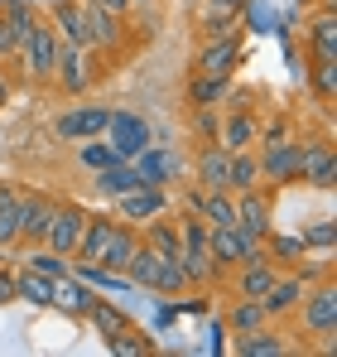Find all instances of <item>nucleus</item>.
<instances>
[{"label": "nucleus", "mask_w": 337, "mask_h": 357, "mask_svg": "<svg viewBox=\"0 0 337 357\" xmlns=\"http://www.w3.org/2000/svg\"><path fill=\"white\" fill-rule=\"evenodd\" d=\"M125 280L130 285H145V290H159V295H188V275L173 256H159L155 246H135V256L125 261Z\"/></svg>", "instance_id": "1"}, {"label": "nucleus", "mask_w": 337, "mask_h": 357, "mask_svg": "<svg viewBox=\"0 0 337 357\" xmlns=\"http://www.w3.org/2000/svg\"><path fill=\"white\" fill-rule=\"evenodd\" d=\"M19 63V77L24 82H54V63H58V34L49 20H39L24 39H19V49H15V59Z\"/></svg>", "instance_id": "2"}, {"label": "nucleus", "mask_w": 337, "mask_h": 357, "mask_svg": "<svg viewBox=\"0 0 337 357\" xmlns=\"http://www.w3.org/2000/svg\"><path fill=\"white\" fill-rule=\"evenodd\" d=\"M299 324H304V333L308 338H333L337 333V285L333 280H318V290H308V295L299 299Z\"/></svg>", "instance_id": "3"}, {"label": "nucleus", "mask_w": 337, "mask_h": 357, "mask_svg": "<svg viewBox=\"0 0 337 357\" xmlns=\"http://www.w3.org/2000/svg\"><path fill=\"white\" fill-rule=\"evenodd\" d=\"M299 178L318 193L337 188V150L333 140H299Z\"/></svg>", "instance_id": "4"}, {"label": "nucleus", "mask_w": 337, "mask_h": 357, "mask_svg": "<svg viewBox=\"0 0 337 357\" xmlns=\"http://www.w3.org/2000/svg\"><path fill=\"white\" fill-rule=\"evenodd\" d=\"M82 20H87V44H92V54H120V49H125V15H111V10L82 0Z\"/></svg>", "instance_id": "5"}, {"label": "nucleus", "mask_w": 337, "mask_h": 357, "mask_svg": "<svg viewBox=\"0 0 337 357\" xmlns=\"http://www.w3.org/2000/svg\"><path fill=\"white\" fill-rule=\"evenodd\" d=\"M260 160V183L265 188H284L299 183V140H280V145H256Z\"/></svg>", "instance_id": "6"}, {"label": "nucleus", "mask_w": 337, "mask_h": 357, "mask_svg": "<svg viewBox=\"0 0 337 357\" xmlns=\"http://www.w3.org/2000/svg\"><path fill=\"white\" fill-rule=\"evenodd\" d=\"M54 82L68 92V97H82L92 82H97V68H92V54L87 49H72L58 39V63H54Z\"/></svg>", "instance_id": "7"}, {"label": "nucleus", "mask_w": 337, "mask_h": 357, "mask_svg": "<svg viewBox=\"0 0 337 357\" xmlns=\"http://www.w3.org/2000/svg\"><path fill=\"white\" fill-rule=\"evenodd\" d=\"M168 188H155V183H135V188H125L120 198H116V213H120V222H135V227H145L150 218H159L168 213Z\"/></svg>", "instance_id": "8"}, {"label": "nucleus", "mask_w": 337, "mask_h": 357, "mask_svg": "<svg viewBox=\"0 0 337 357\" xmlns=\"http://www.w3.org/2000/svg\"><path fill=\"white\" fill-rule=\"evenodd\" d=\"M207 251H212V261L222 266V275L231 266L251 261V256H265V246L256 237H246L241 227H207Z\"/></svg>", "instance_id": "9"}, {"label": "nucleus", "mask_w": 337, "mask_h": 357, "mask_svg": "<svg viewBox=\"0 0 337 357\" xmlns=\"http://www.w3.org/2000/svg\"><path fill=\"white\" fill-rule=\"evenodd\" d=\"M236 227H241L246 237L265 241V232L275 227V203H270L265 188H246V193H236Z\"/></svg>", "instance_id": "10"}, {"label": "nucleus", "mask_w": 337, "mask_h": 357, "mask_svg": "<svg viewBox=\"0 0 337 357\" xmlns=\"http://www.w3.org/2000/svg\"><path fill=\"white\" fill-rule=\"evenodd\" d=\"M82 222H87V213H82L77 203H54V218H49L44 246L58 251V256H72V251H77V237H82Z\"/></svg>", "instance_id": "11"}, {"label": "nucleus", "mask_w": 337, "mask_h": 357, "mask_svg": "<svg viewBox=\"0 0 337 357\" xmlns=\"http://www.w3.org/2000/svg\"><path fill=\"white\" fill-rule=\"evenodd\" d=\"M107 121H111V112H107V107H68V112L54 121V135L77 145V140L107 135Z\"/></svg>", "instance_id": "12"}, {"label": "nucleus", "mask_w": 337, "mask_h": 357, "mask_svg": "<svg viewBox=\"0 0 337 357\" xmlns=\"http://www.w3.org/2000/svg\"><path fill=\"white\" fill-rule=\"evenodd\" d=\"M135 174H140V183L168 188L178 174H188V165H183L178 155H168V145H145V150L135 155Z\"/></svg>", "instance_id": "13"}, {"label": "nucleus", "mask_w": 337, "mask_h": 357, "mask_svg": "<svg viewBox=\"0 0 337 357\" xmlns=\"http://www.w3.org/2000/svg\"><path fill=\"white\" fill-rule=\"evenodd\" d=\"M193 178H198L207 193H217V188L231 193V150L217 145V140H207V145L198 150V160H193Z\"/></svg>", "instance_id": "14"}, {"label": "nucleus", "mask_w": 337, "mask_h": 357, "mask_svg": "<svg viewBox=\"0 0 337 357\" xmlns=\"http://www.w3.org/2000/svg\"><path fill=\"white\" fill-rule=\"evenodd\" d=\"M236 63H241V44H236V34H226V39H203V49H198V59H193V73L231 77Z\"/></svg>", "instance_id": "15"}, {"label": "nucleus", "mask_w": 337, "mask_h": 357, "mask_svg": "<svg viewBox=\"0 0 337 357\" xmlns=\"http://www.w3.org/2000/svg\"><path fill=\"white\" fill-rule=\"evenodd\" d=\"M256 140H260V121H256V112H246V107H222L217 145H226V150H256Z\"/></svg>", "instance_id": "16"}, {"label": "nucleus", "mask_w": 337, "mask_h": 357, "mask_svg": "<svg viewBox=\"0 0 337 357\" xmlns=\"http://www.w3.org/2000/svg\"><path fill=\"white\" fill-rule=\"evenodd\" d=\"M49 218H54V198L49 193H24L19 188V241L39 246L49 232Z\"/></svg>", "instance_id": "17"}, {"label": "nucleus", "mask_w": 337, "mask_h": 357, "mask_svg": "<svg viewBox=\"0 0 337 357\" xmlns=\"http://www.w3.org/2000/svg\"><path fill=\"white\" fill-rule=\"evenodd\" d=\"M231 271H236V295L241 299H265V290L280 280V266L270 256H251V261H241Z\"/></svg>", "instance_id": "18"}, {"label": "nucleus", "mask_w": 337, "mask_h": 357, "mask_svg": "<svg viewBox=\"0 0 337 357\" xmlns=\"http://www.w3.org/2000/svg\"><path fill=\"white\" fill-rule=\"evenodd\" d=\"M49 24H54V34L63 44L92 54V44H87V20H82V0H58L54 10H49Z\"/></svg>", "instance_id": "19"}, {"label": "nucleus", "mask_w": 337, "mask_h": 357, "mask_svg": "<svg viewBox=\"0 0 337 357\" xmlns=\"http://www.w3.org/2000/svg\"><path fill=\"white\" fill-rule=\"evenodd\" d=\"M107 130H111V145L120 160H135L145 145H150V126L135 116H125V112H111V121H107Z\"/></svg>", "instance_id": "20"}, {"label": "nucleus", "mask_w": 337, "mask_h": 357, "mask_svg": "<svg viewBox=\"0 0 337 357\" xmlns=\"http://www.w3.org/2000/svg\"><path fill=\"white\" fill-rule=\"evenodd\" d=\"M135 246H140L135 222H111V237H107V246H102L97 266H102V271H125V261L135 256Z\"/></svg>", "instance_id": "21"}, {"label": "nucleus", "mask_w": 337, "mask_h": 357, "mask_svg": "<svg viewBox=\"0 0 337 357\" xmlns=\"http://www.w3.org/2000/svg\"><path fill=\"white\" fill-rule=\"evenodd\" d=\"M304 295H308V285H304L294 271H280V280L265 290L260 304H265V314H270V319H284V314H294V309H299V299H304Z\"/></svg>", "instance_id": "22"}, {"label": "nucleus", "mask_w": 337, "mask_h": 357, "mask_svg": "<svg viewBox=\"0 0 337 357\" xmlns=\"http://www.w3.org/2000/svg\"><path fill=\"white\" fill-rule=\"evenodd\" d=\"M304 44H308L313 59H337V15H333V5H323V10L308 20Z\"/></svg>", "instance_id": "23"}, {"label": "nucleus", "mask_w": 337, "mask_h": 357, "mask_svg": "<svg viewBox=\"0 0 337 357\" xmlns=\"http://www.w3.org/2000/svg\"><path fill=\"white\" fill-rule=\"evenodd\" d=\"M260 246H265V256H270L280 271H294V266L308 256V246H304V237H299V232H275V227L265 232V241H260Z\"/></svg>", "instance_id": "24"}, {"label": "nucleus", "mask_w": 337, "mask_h": 357, "mask_svg": "<svg viewBox=\"0 0 337 357\" xmlns=\"http://www.w3.org/2000/svg\"><path fill=\"white\" fill-rule=\"evenodd\" d=\"M111 237V218H97V213H87V222H82V237H77V266H97V256H102V246Z\"/></svg>", "instance_id": "25"}, {"label": "nucleus", "mask_w": 337, "mask_h": 357, "mask_svg": "<svg viewBox=\"0 0 337 357\" xmlns=\"http://www.w3.org/2000/svg\"><path fill=\"white\" fill-rule=\"evenodd\" d=\"M54 304L63 309V314H72V319H87V309L97 304V295H92V285H82V280H54Z\"/></svg>", "instance_id": "26"}, {"label": "nucleus", "mask_w": 337, "mask_h": 357, "mask_svg": "<svg viewBox=\"0 0 337 357\" xmlns=\"http://www.w3.org/2000/svg\"><path fill=\"white\" fill-rule=\"evenodd\" d=\"M236 353L241 357H284L289 343L275 328H251V333H236Z\"/></svg>", "instance_id": "27"}, {"label": "nucleus", "mask_w": 337, "mask_h": 357, "mask_svg": "<svg viewBox=\"0 0 337 357\" xmlns=\"http://www.w3.org/2000/svg\"><path fill=\"white\" fill-rule=\"evenodd\" d=\"M226 92H231V77H207V73L188 77V107H226Z\"/></svg>", "instance_id": "28"}, {"label": "nucleus", "mask_w": 337, "mask_h": 357, "mask_svg": "<svg viewBox=\"0 0 337 357\" xmlns=\"http://www.w3.org/2000/svg\"><path fill=\"white\" fill-rule=\"evenodd\" d=\"M140 241H145V246H155L159 256H178V246H183V237H178V218H168V213L150 218Z\"/></svg>", "instance_id": "29"}, {"label": "nucleus", "mask_w": 337, "mask_h": 357, "mask_svg": "<svg viewBox=\"0 0 337 357\" xmlns=\"http://www.w3.org/2000/svg\"><path fill=\"white\" fill-rule=\"evenodd\" d=\"M265 324H270V314H265L260 299H241L236 295V304L226 309V328H231V333H251V328H265Z\"/></svg>", "instance_id": "30"}, {"label": "nucleus", "mask_w": 337, "mask_h": 357, "mask_svg": "<svg viewBox=\"0 0 337 357\" xmlns=\"http://www.w3.org/2000/svg\"><path fill=\"white\" fill-rule=\"evenodd\" d=\"M198 218L207 222V227H236V193H203V208H198Z\"/></svg>", "instance_id": "31"}, {"label": "nucleus", "mask_w": 337, "mask_h": 357, "mask_svg": "<svg viewBox=\"0 0 337 357\" xmlns=\"http://www.w3.org/2000/svg\"><path fill=\"white\" fill-rule=\"evenodd\" d=\"M19 241V183H0V246Z\"/></svg>", "instance_id": "32"}, {"label": "nucleus", "mask_w": 337, "mask_h": 357, "mask_svg": "<svg viewBox=\"0 0 337 357\" xmlns=\"http://www.w3.org/2000/svg\"><path fill=\"white\" fill-rule=\"evenodd\" d=\"M87 319H92V328L102 333V343L116 338V333H125V328H135V324H130V314H125V309H116V304H107V299H97V304L87 309Z\"/></svg>", "instance_id": "33"}, {"label": "nucleus", "mask_w": 337, "mask_h": 357, "mask_svg": "<svg viewBox=\"0 0 337 357\" xmlns=\"http://www.w3.org/2000/svg\"><path fill=\"white\" fill-rule=\"evenodd\" d=\"M135 183H140V174H135L130 160H116L107 169H97V193H107V198H120V193L135 188Z\"/></svg>", "instance_id": "34"}, {"label": "nucleus", "mask_w": 337, "mask_h": 357, "mask_svg": "<svg viewBox=\"0 0 337 357\" xmlns=\"http://www.w3.org/2000/svg\"><path fill=\"white\" fill-rule=\"evenodd\" d=\"M15 299H29V304H54V280L39 275L34 266H24L15 275Z\"/></svg>", "instance_id": "35"}, {"label": "nucleus", "mask_w": 337, "mask_h": 357, "mask_svg": "<svg viewBox=\"0 0 337 357\" xmlns=\"http://www.w3.org/2000/svg\"><path fill=\"white\" fill-rule=\"evenodd\" d=\"M260 188V160L256 150H231V193Z\"/></svg>", "instance_id": "36"}, {"label": "nucleus", "mask_w": 337, "mask_h": 357, "mask_svg": "<svg viewBox=\"0 0 337 357\" xmlns=\"http://www.w3.org/2000/svg\"><path fill=\"white\" fill-rule=\"evenodd\" d=\"M120 155H116V145H102V135H92V140H77V165L82 169H107V165H116Z\"/></svg>", "instance_id": "37"}, {"label": "nucleus", "mask_w": 337, "mask_h": 357, "mask_svg": "<svg viewBox=\"0 0 337 357\" xmlns=\"http://www.w3.org/2000/svg\"><path fill=\"white\" fill-rule=\"evenodd\" d=\"M308 82H313V92H318V102L333 107V97H337V59H313Z\"/></svg>", "instance_id": "38"}, {"label": "nucleus", "mask_w": 337, "mask_h": 357, "mask_svg": "<svg viewBox=\"0 0 337 357\" xmlns=\"http://www.w3.org/2000/svg\"><path fill=\"white\" fill-rule=\"evenodd\" d=\"M107 348H111L116 357H145L155 353V343L140 333V328H125V333H116V338H107Z\"/></svg>", "instance_id": "39"}, {"label": "nucleus", "mask_w": 337, "mask_h": 357, "mask_svg": "<svg viewBox=\"0 0 337 357\" xmlns=\"http://www.w3.org/2000/svg\"><path fill=\"white\" fill-rule=\"evenodd\" d=\"M299 237H304L308 251H333V246H337V222H333V218H318V222H308Z\"/></svg>", "instance_id": "40"}, {"label": "nucleus", "mask_w": 337, "mask_h": 357, "mask_svg": "<svg viewBox=\"0 0 337 357\" xmlns=\"http://www.w3.org/2000/svg\"><path fill=\"white\" fill-rule=\"evenodd\" d=\"M29 266H34L39 275H49V280H63V275H68V256H58V251H49L44 241L34 246V256H29Z\"/></svg>", "instance_id": "41"}, {"label": "nucleus", "mask_w": 337, "mask_h": 357, "mask_svg": "<svg viewBox=\"0 0 337 357\" xmlns=\"http://www.w3.org/2000/svg\"><path fill=\"white\" fill-rule=\"evenodd\" d=\"M226 34H236V15L231 10H207L203 15V39H226Z\"/></svg>", "instance_id": "42"}, {"label": "nucleus", "mask_w": 337, "mask_h": 357, "mask_svg": "<svg viewBox=\"0 0 337 357\" xmlns=\"http://www.w3.org/2000/svg\"><path fill=\"white\" fill-rule=\"evenodd\" d=\"M193 130L203 135V145L217 140V130H222V107H193Z\"/></svg>", "instance_id": "43"}, {"label": "nucleus", "mask_w": 337, "mask_h": 357, "mask_svg": "<svg viewBox=\"0 0 337 357\" xmlns=\"http://www.w3.org/2000/svg\"><path fill=\"white\" fill-rule=\"evenodd\" d=\"M5 20H10V24H15V34L24 39V34H29V29L44 20V15H39V10H29L24 0H10V5H5Z\"/></svg>", "instance_id": "44"}, {"label": "nucleus", "mask_w": 337, "mask_h": 357, "mask_svg": "<svg viewBox=\"0 0 337 357\" xmlns=\"http://www.w3.org/2000/svg\"><path fill=\"white\" fill-rule=\"evenodd\" d=\"M294 275H299L304 285H318V280H333V261H308V256H304V261L294 266Z\"/></svg>", "instance_id": "45"}, {"label": "nucleus", "mask_w": 337, "mask_h": 357, "mask_svg": "<svg viewBox=\"0 0 337 357\" xmlns=\"http://www.w3.org/2000/svg\"><path fill=\"white\" fill-rule=\"evenodd\" d=\"M15 49H19V34H15V24H10L5 10H0V63L15 59Z\"/></svg>", "instance_id": "46"}, {"label": "nucleus", "mask_w": 337, "mask_h": 357, "mask_svg": "<svg viewBox=\"0 0 337 357\" xmlns=\"http://www.w3.org/2000/svg\"><path fill=\"white\" fill-rule=\"evenodd\" d=\"M280 140H294V135H289V121L275 116L270 126H260V140H256V145H280Z\"/></svg>", "instance_id": "47"}, {"label": "nucleus", "mask_w": 337, "mask_h": 357, "mask_svg": "<svg viewBox=\"0 0 337 357\" xmlns=\"http://www.w3.org/2000/svg\"><path fill=\"white\" fill-rule=\"evenodd\" d=\"M92 5H102V10H111V15H130V10H135L130 0H92Z\"/></svg>", "instance_id": "48"}, {"label": "nucleus", "mask_w": 337, "mask_h": 357, "mask_svg": "<svg viewBox=\"0 0 337 357\" xmlns=\"http://www.w3.org/2000/svg\"><path fill=\"white\" fill-rule=\"evenodd\" d=\"M15 299V275H0V304H10Z\"/></svg>", "instance_id": "49"}, {"label": "nucleus", "mask_w": 337, "mask_h": 357, "mask_svg": "<svg viewBox=\"0 0 337 357\" xmlns=\"http://www.w3.org/2000/svg\"><path fill=\"white\" fill-rule=\"evenodd\" d=\"M5 97H10V82H5V77H0V107H5Z\"/></svg>", "instance_id": "50"}, {"label": "nucleus", "mask_w": 337, "mask_h": 357, "mask_svg": "<svg viewBox=\"0 0 337 357\" xmlns=\"http://www.w3.org/2000/svg\"><path fill=\"white\" fill-rule=\"evenodd\" d=\"M130 5H155V0H130Z\"/></svg>", "instance_id": "51"}]
</instances>
